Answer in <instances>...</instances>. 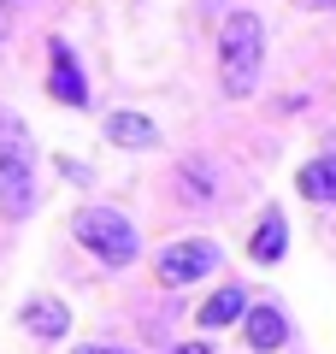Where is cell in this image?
Returning <instances> with one entry per match:
<instances>
[{"label": "cell", "mask_w": 336, "mask_h": 354, "mask_svg": "<svg viewBox=\"0 0 336 354\" xmlns=\"http://www.w3.org/2000/svg\"><path fill=\"white\" fill-rule=\"evenodd\" d=\"M77 242H83L88 254H100L106 266H130L136 260V225H130L124 213H112V207H83V213L71 218Z\"/></svg>", "instance_id": "2"}, {"label": "cell", "mask_w": 336, "mask_h": 354, "mask_svg": "<svg viewBox=\"0 0 336 354\" xmlns=\"http://www.w3.org/2000/svg\"><path fill=\"white\" fill-rule=\"evenodd\" d=\"M283 248H289V225H283V213H265L260 230H254V242H248V254H254L260 266H272V260H283Z\"/></svg>", "instance_id": "8"}, {"label": "cell", "mask_w": 336, "mask_h": 354, "mask_svg": "<svg viewBox=\"0 0 336 354\" xmlns=\"http://www.w3.org/2000/svg\"><path fill=\"white\" fill-rule=\"evenodd\" d=\"M301 195L307 201H336V153H319V160L301 165Z\"/></svg>", "instance_id": "9"}, {"label": "cell", "mask_w": 336, "mask_h": 354, "mask_svg": "<svg viewBox=\"0 0 336 354\" xmlns=\"http://www.w3.org/2000/svg\"><path fill=\"white\" fill-rule=\"evenodd\" d=\"M242 307H248V301H242V290H236V283H224V290L200 307V325H207V330H224V325H236V319H242Z\"/></svg>", "instance_id": "11"}, {"label": "cell", "mask_w": 336, "mask_h": 354, "mask_svg": "<svg viewBox=\"0 0 336 354\" xmlns=\"http://www.w3.org/2000/svg\"><path fill=\"white\" fill-rule=\"evenodd\" d=\"M106 142H118V148H160V130L142 113H112L106 118Z\"/></svg>", "instance_id": "7"}, {"label": "cell", "mask_w": 336, "mask_h": 354, "mask_svg": "<svg viewBox=\"0 0 336 354\" xmlns=\"http://www.w3.org/2000/svg\"><path fill=\"white\" fill-rule=\"evenodd\" d=\"M242 337H248V348H260V354H272V348H283L289 342V319H283V307H254L248 319H242Z\"/></svg>", "instance_id": "5"}, {"label": "cell", "mask_w": 336, "mask_h": 354, "mask_svg": "<svg viewBox=\"0 0 336 354\" xmlns=\"http://www.w3.org/2000/svg\"><path fill=\"white\" fill-rule=\"evenodd\" d=\"M77 354H130V348H106V342H83Z\"/></svg>", "instance_id": "12"}, {"label": "cell", "mask_w": 336, "mask_h": 354, "mask_svg": "<svg viewBox=\"0 0 336 354\" xmlns=\"http://www.w3.org/2000/svg\"><path fill=\"white\" fill-rule=\"evenodd\" d=\"M48 88H53V101H65V106H88V83H83V71H77V59H71L65 41H53V77H48Z\"/></svg>", "instance_id": "6"}, {"label": "cell", "mask_w": 336, "mask_h": 354, "mask_svg": "<svg viewBox=\"0 0 336 354\" xmlns=\"http://www.w3.org/2000/svg\"><path fill=\"white\" fill-rule=\"evenodd\" d=\"M295 6H307V12H319V6H336V0H295Z\"/></svg>", "instance_id": "14"}, {"label": "cell", "mask_w": 336, "mask_h": 354, "mask_svg": "<svg viewBox=\"0 0 336 354\" xmlns=\"http://www.w3.org/2000/svg\"><path fill=\"white\" fill-rule=\"evenodd\" d=\"M260 65H265V24L254 12L224 18V36H218V83L230 101H248L254 83H260Z\"/></svg>", "instance_id": "1"}, {"label": "cell", "mask_w": 336, "mask_h": 354, "mask_svg": "<svg viewBox=\"0 0 336 354\" xmlns=\"http://www.w3.org/2000/svg\"><path fill=\"white\" fill-rule=\"evenodd\" d=\"M24 325L36 330V337H65V325H71V313H65V301H53V295H41V301L24 307Z\"/></svg>", "instance_id": "10"}, {"label": "cell", "mask_w": 336, "mask_h": 354, "mask_svg": "<svg viewBox=\"0 0 336 354\" xmlns=\"http://www.w3.org/2000/svg\"><path fill=\"white\" fill-rule=\"evenodd\" d=\"M36 213V171H30V153H6L0 148V218H30Z\"/></svg>", "instance_id": "3"}, {"label": "cell", "mask_w": 336, "mask_h": 354, "mask_svg": "<svg viewBox=\"0 0 336 354\" xmlns=\"http://www.w3.org/2000/svg\"><path fill=\"white\" fill-rule=\"evenodd\" d=\"M177 354H212V348H207V342H183V348H177Z\"/></svg>", "instance_id": "13"}, {"label": "cell", "mask_w": 336, "mask_h": 354, "mask_svg": "<svg viewBox=\"0 0 336 354\" xmlns=\"http://www.w3.org/2000/svg\"><path fill=\"white\" fill-rule=\"evenodd\" d=\"M212 266H218V248L212 242H171V248H160V260H153V272H160V283H195L207 278Z\"/></svg>", "instance_id": "4"}]
</instances>
